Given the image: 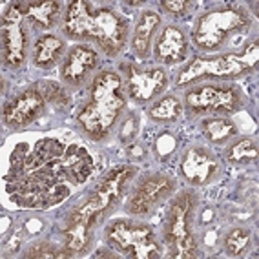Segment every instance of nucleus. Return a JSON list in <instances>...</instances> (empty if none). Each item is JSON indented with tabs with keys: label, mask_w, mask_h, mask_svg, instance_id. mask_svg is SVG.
Returning a JSON list of instances; mask_svg holds the SVG:
<instances>
[{
	"label": "nucleus",
	"mask_w": 259,
	"mask_h": 259,
	"mask_svg": "<svg viewBox=\"0 0 259 259\" xmlns=\"http://www.w3.org/2000/svg\"><path fill=\"white\" fill-rule=\"evenodd\" d=\"M62 31L71 40H93L108 57L119 55L128 42V24L117 11L84 0L68 6Z\"/></svg>",
	"instance_id": "obj_1"
},
{
	"label": "nucleus",
	"mask_w": 259,
	"mask_h": 259,
	"mask_svg": "<svg viewBox=\"0 0 259 259\" xmlns=\"http://www.w3.org/2000/svg\"><path fill=\"white\" fill-rule=\"evenodd\" d=\"M126 110L124 82L117 71H101L90 86V101L80 110L79 126L93 141H106Z\"/></svg>",
	"instance_id": "obj_2"
},
{
	"label": "nucleus",
	"mask_w": 259,
	"mask_h": 259,
	"mask_svg": "<svg viewBox=\"0 0 259 259\" xmlns=\"http://www.w3.org/2000/svg\"><path fill=\"white\" fill-rule=\"evenodd\" d=\"M132 177H134V168H117L84 201L82 206H79L71 213L68 221V230H66V241H68L66 248L71 254H75V250L80 252L88 245L93 234L92 230L97 227L99 221L104 219L106 213L111 212L113 206H117V201L120 199L124 186L128 185Z\"/></svg>",
	"instance_id": "obj_3"
},
{
	"label": "nucleus",
	"mask_w": 259,
	"mask_h": 259,
	"mask_svg": "<svg viewBox=\"0 0 259 259\" xmlns=\"http://www.w3.org/2000/svg\"><path fill=\"white\" fill-rule=\"evenodd\" d=\"M197 203L199 199L194 190L181 192L170 203L166 219H164V228H162V237H164V243L171 257L194 259L203 255L194 234V218Z\"/></svg>",
	"instance_id": "obj_4"
},
{
	"label": "nucleus",
	"mask_w": 259,
	"mask_h": 259,
	"mask_svg": "<svg viewBox=\"0 0 259 259\" xmlns=\"http://www.w3.org/2000/svg\"><path fill=\"white\" fill-rule=\"evenodd\" d=\"M259 48L255 42L248 44L241 53H221L215 57H197L181 71L177 77V86L199 82L204 79L228 80L248 75L257 66Z\"/></svg>",
	"instance_id": "obj_5"
},
{
	"label": "nucleus",
	"mask_w": 259,
	"mask_h": 259,
	"mask_svg": "<svg viewBox=\"0 0 259 259\" xmlns=\"http://www.w3.org/2000/svg\"><path fill=\"white\" fill-rule=\"evenodd\" d=\"M252 26L248 11L236 6H225L201 15L195 22L192 40L201 51H218L228 44L232 37L248 31Z\"/></svg>",
	"instance_id": "obj_6"
},
{
	"label": "nucleus",
	"mask_w": 259,
	"mask_h": 259,
	"mask_svg": "<svg viewBox=\"0 0 259 259\" xmlns=\"http://www.w3.org/2000/svg\"><path fill=\"white\" fill-rule=\"evenodd\" d=\"M245 95L237 86L203 84L186 90L185 110L190 117H225L241 110Z\"/></svg>",
	"instance_id": "obj_7"
},
{
	"label": "nucleus",
	"mask_w": 259,
	"mask_h": 259,
	"mask_svg": "<svg viewBox=\"0 0 259 259\" xmlns=\"http://www.w3.org/2000/svg\"><path fill=\"white\" fill-rule=\"evenodd\" d=\"M106 241L110 248L132 259H157L162 254L155 234L134 219L111 221L106 227Z\"/></svg>",
	"instance_id": "obj_8"
},
{
	"label": "nucleus",
	"mask_w": 259,
	"mask_h": 259,
	"mask_svg": "<svg viewBox=\"0 0 259 259\" xmlns=\"http://www.w3.org/2000/svg\"><path fill=\"white\" fill-rule=\"evenodd\" d=\"M177 188V181L166 174H150L135 185L126 203V212L135 218L148 215L162 201L170 199Z\"/></svg>",
	"instance_id": "obj_9"
},
{
	"label": "nucleus",
	"mask_w": 259,
	"mask_h": 259,
	"mask_svg": "<svg viewBox=\"0 0 259 259\" xmlns=\"http://www.w3.org/2000/svg\"><path fill=\"white\" fill-rule=\"evenodd\" d=\"M28 53V33L24 29L22 6H10L2 17V60L10 70L22 66Z\"/></svg>",
	"instance_id": "obj_10"
},
{
	"label": "nucleus",
	"mask_w": 259,
	"mask_h": 259,
	"mask_svg": "<svg viewBox=\"0 0 259 259\" xmlns=\"http://www.w3.org/2000/svg\"><path fill=\"white\" fill-rule=\"evenodd\" d=\"M126 77L128 97L137 104H148L155 101L168 86V75L161 68H137L134 64L122 66Z\"/></svg>",
	"instance_id": "obj_11"
},
{
	"label": "nucleus",
	"mask_w": 259,
	"mask_h": 259,
	"mask_svg": "<svg viewBox=\"0 0 259 259\" xmlns=\"http://www.w3.org/2000/svg\"><path fill=\"white\" fill-rule=\"evenodd\" d=\"M181 176L192 186H208L212 181L218 179L221 164H219L215 153L210 152L204 146H190L179 162Z\"/></svg>",
	"instance_id": "obj_12"
},
{
	"label": "nucleus",
	"mask_w": 259,
	"mask_h": 259,
	"mask_svg": "<svg viewBox=\"0 0 259 259\" xmlns=\"http://www.w3.org/2000/svg\"><path fill=\"white\" fill-rule=\"evenodd\" d=\"M42 86V84H40ZM44 88H28L11 99L4 108V124L11 130H20L38 119L48 104Z\"/></svg>",
	"instance_id": "obj_13"
},
{
	"label": "nucleus",
	"mask_w": 259,
	"mask_h": 259,
	"mask_svg": "<svg viewBox=\"0 0 259 259\" xmlns=\"http://www.w3.org/2000/svg\"><path fill=\"white\" fill-rule=\"evenodd\" d=\"M99 66V53L88 44H75L70 48L62 64V80L68 88L79 90L93 75Z\"/></svg>",
	"instance_id": "obj_14"
},
{
	"label": "nucleus",
	"mask_w": 259,
	"mask_h": 259,
	"mask_svg": "<svg viewBox=\"0 0 259 259\" xmlns=\"http://www.w3.org/2000/svg\"><path fill=\"white\" fill-rule=\"evenodd\" d=\"M155 59L164 66H176L188 57V38L177 26H166L155 40Z\"/></svg>",
	"instance_id": "obj_15"
},
{
	"label": "nucleus",
	"mask_w": 259,
	"mask_h": 259,
	"mask_svg": "<svg viewBox=\"0 0 259 259\" xmlns=\"http://www.w3.org/2000/svg\"><path fill=\"white\" fill-rule=\"evenodd\" d=\"M66 44L64 40L57 35H40L35 42L33 48V62L40 70H51L59 64L62 57H64Z\"/></svg>",
	"instance_id": "obj_16"
},
{
	"label": "nucleus",
	"mask_w": 259,
	"mask_h": 259,
	"mask_svg": "<svg viewBox=\"0 0 259 259\" xmlns=\"http://www.w3.org/2000/svg\"><path fill=\"white\" fill-rule=\"evenodd\" d=\"M159 24H161V15L157 11H144L141 15L139 22L134 29V37H132V48L139 57H148L150 46H152L153 35L157 31Z\"/></svg>",
	"instance_id": "obj_17"
},
{
	"label": "nucleus",
	"mask_w": 259,
	"mask_h": 259,
	"mask_svg": "<svg viewBox=\"0 0 259 259\" xmlns=\"http://www.w3.org/2000/svg\"><path fill=\"white\" fill-rule=\"evenodd\" d=\"M20 6H22L24 19L31 26L40 29L53 28L60 13V2H29Z\"/></svg>",
	"instance_id": "obj_18"
},
{
	"label": "nucleus",
	"mask_w": 259,
	"mask_h": 259,
	"mask_svg": "<svg viewBox=\"0 0 259 259\" xmlns=\"http://www.w3.org/2000/svg\"><path fill=\"white\" fill-rule=\"evenodd\" d=\"M201 132L210 143L225 144L236 137V124L227 117H204L201 122Z\"/></svg>",
	"instance_id": "obj_19"
},
{
	"label": "nucleus",
	"mask_w": 259,
	"mask_h": 259,
	"mask_svg": "<svg viewBox=\"0 0 259 259\" xmlns=\"http://www.w3.org/2000/svg\"><path fill=\"white\" fill-rule=\"evenodd\" d=\"M185 111L183 102L176 97V95H166V97H161L153 102L152 108H150V119L155 120V122H176L181 119Z\"/></svg>",
	"instance_id": "obj_20"
},
{
	"label": "nucleus",
	"mask_w": 259,
	"mask_h": 259,
	"mask_svg": "<svg viewBox=\"0 0 259 259\" xmlns=\"http://www.w3.org/2000/svg\"><path fill=\"white\" fill-rule=\"evenodd\" d=\"M227 159L234 164H252L257 161V144L250 137L232 141L227 148Z\"/></svg>",
	"instance_id": "obj_21"
},
{
	"label": "nucleus",
	"mask_w": 259,
	"mask_h": 259,
	"mask_svg": "<svg viewBox=\"0 0 259 259\" xmlns=\"http://www.w3.org/2000/svg\"><path fill=\"white\" fill-rule=\"evenodd\" d=\"M252 243H254V237L248 228L234 227L228 230L227 237H225V250L230 257H241L252 248Z\"/></svg>",
	"instance_id": "obj_22"
},
{
	"label": "nucleus",
	"mask_w": 259,
	"mask_h": 259,
	"mask_svg": "<svg viewBox=\"0 0 259 259\" xmlns=\"http://www.w3.org/2000/svg\"><path fill=\"white\" fill-rule=\"evenodd\" d=\"M71 255V252H59V250H53L51 245H46V243H42V245H35L26 252V257H68Z\"/></svg>",
	"instance_id": "obj_23"
},
{
	"label": "nucleus",
	"mask_w": 259,
	"mask_h": 259,
	"mask_svg": "<svg viewBox=\"0 0 259 259\" xmlns=\"http://www.w3.org/2000/svg\"><path fill=\"white\" fill-rule=\"evenodd\" d=\"M159 8L164 10V13L168 15H183L188 10V2L186 0H171V2H161Z\"/></svg>",
	"instance_id": "obj_24"
}]
</instances>
